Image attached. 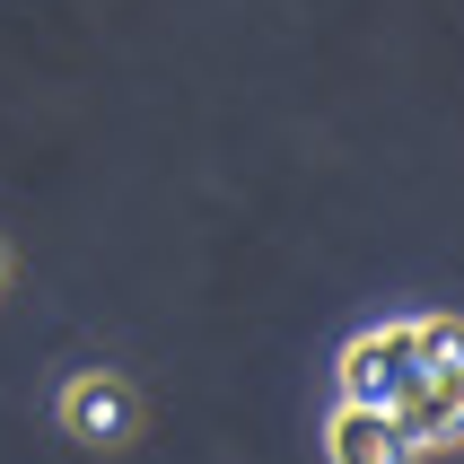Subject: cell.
<instances>
[{
    "label": "cell",
    "mask_w": 464,
    "mask_h": 464,
    "mask_svg": "<svg viewBox=\"0 0 464 464\" xmlns=\"http://www.w3.org/2000/svg\"><path fill=\"white\" fill-rule=\"evenodd\" d=\"M420 377H430V368H420L412 324H394V334H360L351 351H342V403H368V412H394Z\"/></svg>",
    "instance_id": "cell-1"
},
{
    "label": "cell",
    "mask_w": 464,
    "mask_h": 464,
    "mask_svg": "<svg viewBox=\"0 0 464 464\" xmlns=\"http://www.w3.org/2000/svg\"><path fill=\"white\" fill-rule=\"evenodd\" d=\"M53 412H62V430H71L79 447H123L131 430H140V403H131V386L114 368H79Z\"/></svg>",
    "instance_id": "cell-2"
},
{
    "label": "cell",
    "mask_w": 464,
    "mask_h": 464,
    "mask_svg": "<svg viewBox=\"0 0 464 464\" xmlns=\"http://www.w3.org/2000/svg\"><path fill=\"white\" fill-rule=\"evenodd\" d=\"M324 447H334V464H412V430L394 412H368V403H342L334 430H324Z\"/></svg>",
    "instance_id": "cell-3"
},
{
    "label": "cell",
    "mask_w": 464,
    "mask_h": 464,
    "mask_svg": "<svg viewBox=\"0 0 464 464\" xmlns=\"http://www.w3.org/2000/svg\"><path fill=\"white\" fill-rule=\"evenodd\" d=\"M394 420L412 430V447H456L464 439V377H420L394 403Z\"/></svg>",
    "instance_id": "cell-4"
},
{
    "label": "cell",
    "mask_w": 464,
    "mask_h": 464,
    "mask_svg": "<svg viewBox=\"0 0 464 464\" xmlns=\"http://www.w3.org/2000/svg\"><path fill=\"white\" fill-rule=\"evenodd\" d=\"M412 342H420V368H430V377H464V324H456V315L412 324Z\"/></svg>",
    "instance_id": "cell-5"
},
{
    "label": "cell",
    "mask_w": 464,
    "mask_h": 464,
    "mask_svg": "<svg viewBox=\"0 0 464 464\" xmlns=\"http://www.w3.org/2000/svg\"><path fill=\"white\" fill-rule=\"evenodd\" d=\"M0 281H9V246H0Z\"/></svg>",
    "instance_id": "cell-6"
}]
</instances>
